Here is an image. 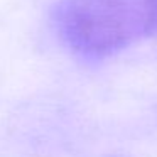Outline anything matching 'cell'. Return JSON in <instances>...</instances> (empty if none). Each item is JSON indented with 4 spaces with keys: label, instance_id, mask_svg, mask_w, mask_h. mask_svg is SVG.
<instances>
[{
    "label": "cell",
    "instance_id": "1",
    "mask_svg": "<svg viewBox=\"0 0 157 157\" xmlns=\"http://www.w3.org/2000/svg\"><path fill=\"white\" fill-rule=\"evenodd\" d=\"M59 36L86 59H105L157 31V0H59Z\"/></svg>",
    "mask_w": 157,
    "mask_h": 157
}]
</instances>
